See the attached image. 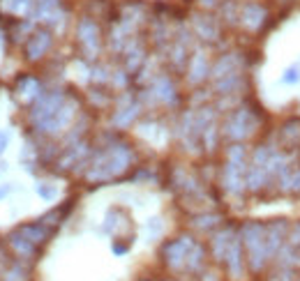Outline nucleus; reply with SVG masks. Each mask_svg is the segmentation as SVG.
I'll list each match as a JSON object with an SVG mask.
<instances>
[{
  "label": "nucleus",
  "instance_id": "nucleus-1",
  "mask_svg": "<svg viewBox=\"0 0 300 281\" xmlns=\"http://www.w3.org/2000/svg\"><path fill=\"white\" fill-rule=\"evenodd\" d=\"M2 140H5V139H2V136H0V143H2ZM0 150H2V148H0Z\"/></svg>",
  "mask_w": 300,
  "mask_h": 281
}]
</instances>
